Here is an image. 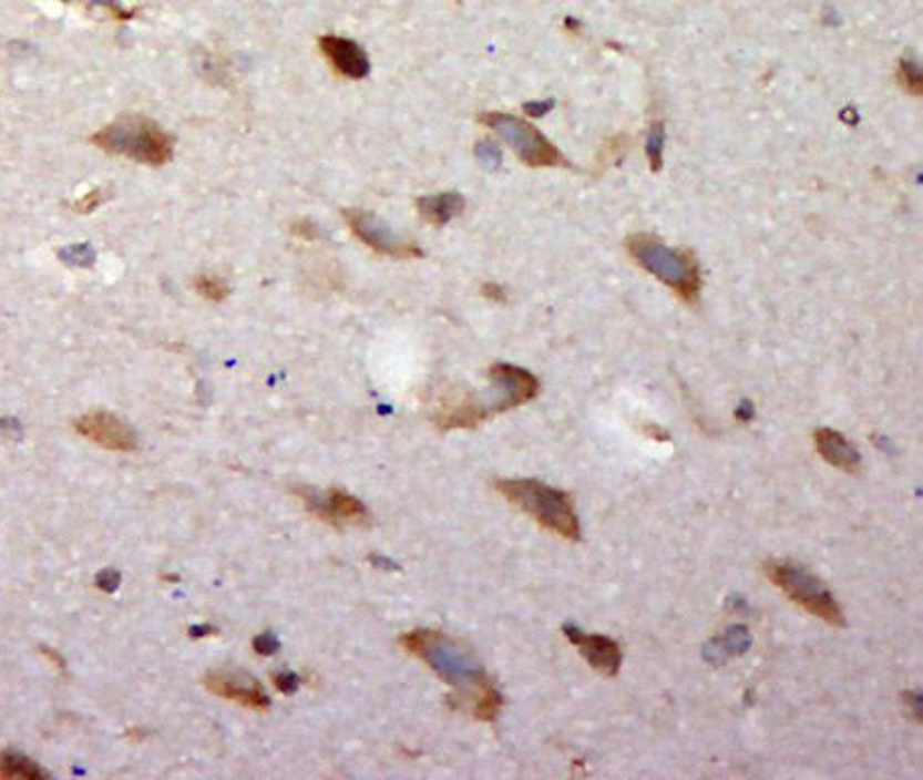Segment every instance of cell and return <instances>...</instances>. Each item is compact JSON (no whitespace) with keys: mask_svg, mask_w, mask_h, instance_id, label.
<instances>
[{"mask_svg":"<svg viewBox=\"0 0 923 780\" xmlns=\"http://www.w3.org/2000/svg\"><path fill=\"white\" fill-rule=\"evenodd\" d=\"M763 569L769 582L777 585L793 604L834 628H847V616L837 597L808 567L793 561H769Z\"/></svg>","mask_w":923,"mask_h":780,"instance_id":"obj_5","label":"cell"},{"mask_svg":"<svg viewBox=\"0 0 923 780\" xmlns=\"http://www.w3.org/2000/svg\"><path fill=\"white\" fill-rule=\"evenodd\" d=\"M106 197L109 195H106L104 189H92L86 195H82L80 199H75L74 204H72V209H74L75 214H90L96 207L102 206L106 202Z\"/></svg>","mask_w":923,"mask_h":780,"instance_id":"obj_19","label":"cell"},{"mask_svg":"<svg viewBox=\"0 0 923 780\" xmlns=\"http://www.w3.org/2000/svg\"><path fill=\"white\" fill-rule=\"evenodd\" d=\"M493 382L489 404L494 413H505L525 402L533 401L540 392V380L530 370L513 365H494L489 370Z\"/></svg>","mask_w":923,"mask_h":780,"instance_id":"obj_8","label":"cell"},{"mask_svg":"<svg viewBox=\"0 0 923 780\" xmlns=\"http://www.w3.org/2000/svg\"><path fill=\"white\" fill-rule=\"evenodd\" d=\"M416 206L421 218L435 228H442L450 219L464 212L466 199L455 192H448V194L423 195L416 202Z\"/></svg>","mask_w":923,"mask_h":780,"instance_id":"obj_15","label":"cell"},{"mask_svg":"<svg viewBox=\"0 0 923 780\" xmlns=\"http://www.w3.org/2000/svg\"><path fill=\"white\" fill-rule=\"evenodd\" d=\"M204 685L209 694L218 695L222 699L233 701L238 706L257 709V711H265L269 707V697L263 694L259 685L255 681H245L238 675L216 670L206 675Z\"/></svg>","mask_w":923,"mask_h":780,"instance_id":"obj_13","label":"cell"},{"mask_svg":"<svg viewBox=\"0 0 923 780\" xmlns=\"http://www.w3.org/2000/svg\"><path fill=\"white\" fill-rule=\"evenodd\" d=\"M401 646L413 657L421 658L442 679L458 687L455 699L481 721H494L501 714L503 697L494 689L489 675L472 665L469 655L460 653L442 633L413 630L401 636Z\"/></svg>","mask_w":923,"mask_h":780,"instance_id":"obj_1","label":"cell"},{"mask_svg":"<svg viewBox=\"0 0 923 780\" xmlns=\"http://www.w3.org/2000/svg\"><path fill=\"white\" fill-rule=\"evenodd\" d=\"M479 122L505 141L509 148L530 167L567 165L557 146L547 141L531 122L506 112H481Z\"/></svg>","mask_w":923,"mask_h":780,"instance_id":"obj_6","label":"cell"},{"mask_svg":"<svg viewBox=\"0 0 923 780\" xmlns=\"http://www.w3.org/2000/svg\"><path fill=\"white\" fill-rule=\"evenodd\" d=\"M96 585H99L100 589L114 592L116 585H119V573H114L112 569L100 573L99 577H96Z\"/></svg>","mask_w":923,"mask_h":780,"instance_id":"obj_22","label":"cell"},{"mask_svg":"<svg viewBox=\"0 0 923 780\" xmlns=\"http://www.w3.org/2000/svg\"><path fill=\"white\" fill-rule=\"evenodd\" d=\"M320 51L326 60L330 61L334 72L348 80H365L370 73V61L367 51L358 45L357 41L346 37L324 35L320 37Z\"/></svg>","mask_w":923,"mask_h":780,"instance_id":"obj_12","label":"cell"},{"mask_svg":"<svg viewBox=\"0 0 923 780\" xmlns=\"http://www.w3.org/2000/svg\"><path fill=\"white\" fill-rule=\"evenodd\" d=\"M630 258L647 270L655 279L662 280L679 299L694 304L700 295L702 279L696 258L686 250H676L662 243L652 234H635L627 240Z\"/></svg>","mask_w":923,"mask_h":780,"instance_id":"obj_4","label":"cell"},{"mask_svg":"<svg viewBox=\"0 0 923 780\" xmlns=\"http://www.w3.org/2000/svg\"><path fill=\"white\" fill-rule=\"evenodd\" d=\"M816 450L822 455L824 462L834 465L847 474H859L861 472V453L850 443L842 433H838L830 427H822L813 433Z\"/></svg>","mask_w":923,"mask_h":780,"instance_id":"obj_14","label":"cell"},{"mask_svg":"<svg viewBox=\"0 0 923 780\" xmlns=\"http://www.w3.org/2000/svg\"><path fill=\"white\" fill-rule=\"evenodd\" d=\"M74 429L78 435L100 445L102 450L129 451L136 450V433L131 427L124 423L121 417L109 413V411H92L75 419Z\"/></svg>","mask_w":923,"mask_h":780,"instance_id":"obj_9","label":"cell"},{"mask_svg":"<svg viewBox=\"0 0 923 780\" xmlns=\"http://www.w3.org/2000/svg\"><path fill=\"white\" fill-rule=\"evenodd\" d=\"M291 232L296 234L297 238H304V240H318V238H320V232H318V228H316L309 219L296 222V224L291 226Z\"/></svg>","mask_w":923,"mask_h":780,"instance_id":"obj_21","label":"cell"},{"mask_svg":"<svg viewBox=\"0 0 923 780\" xmlns=\"http://www.w3.org/2000/svg\"><path fill=\"white\" fill-rule=\"evenodd\" d=\"M194 289L209 304H222L230 295V287L226 285V280L216 275H197L194 279Z\"/></svg>","mask_w":923,"mask_h":780,"instance_id":"obj_17","label":"cell"},{"mask_svg":"<svg viewBox=\"0 0 923 780\" xmlns=\"http://www.w3.org/2000/svg\"><path fill=\"white\" fill-rule=\"evenodd\" d=\"M901 80H905V84L910 85V92L917 94V96L922 94V70L915 63L903 61V65H901Z\"/></svg>","mask_w":923,"mask_h":780,"instance_id":"obj_20","label":"cell"},{"mask_svg":"<svg viewBox=\"0 0 923 780\" xmlns=\"http://www.w3.org/2000/svg\"><path fill=\"white\" fill-rule=\"evenodd\" d=\"M41 655L50 660L51 665L55 667V669L63 670L65 669V658L55 650V648H50V646H41Z\"/></svg>","mask_w":923,"mask_h":780,"instance_id":"obj_23","label":"cell"},{"mask_svg":"<svg viewBox=\"0 0 923 780\" xmlns=\"http://www.w3.org/2000/svg\"><path fill=\"white\" fill-rule=\"evenodd\" d=\"M299 496L304 500V504L308 506L309 511L314 512L324 523L334 524V526H360V524L369 523V511L367 506L355 499L352 494H348L342 488H332L328 490V494L320 499L318 494L301 490Z\"/></svg>","mask_w":923,"mask_h":780,"instance_id":"obj_10","label":"cell"},{"mask_svg":"<svg viewBox=\"0 0 923 780\" xmlns=\"http://www.w3.org/2000/svg\"><path fill=\"white\" fill-rule=\"evenodd\" d=\"M50 772L39 767L31 758L14 750L0 752V779L41 780L48 779Z\"/></svg>","mask_w":923,"mask_h":780,"instance_id":"obj_16","label":"cell"},{"mask_svg":"<svg viewBox=\"0 0 923 780\" xmlns=\"http://www.w3.org/2000/svg\"><path fill=\"white\" fill-rule=\"evenodd\" d=\"M564 633L570 638V643L578 646L580 655L588 660V665L596 673H601L604 677H615L621 670L623 653L618 643H615L613 638L604 634L582 633L572 624L564 628Z\"/></svg>","mask_w":923,"mask_h":780,"instance_id":"obj_11","label":"cell"},{"mask_svg":"<svg viewBox=\"0 0 923 780\" xmlns=\"http://www.w3.org/2000/svg\"><path fill=\"white\" fill-rule=\"evenodd\" d=\"M92 145L141 165L161 167L173 157L172 134L143 114H121L111 124L92 134Z\"/></svg>","mask_w":923,"mask_h":780,"instance_id":"obj_2","label":"cell"},{"mask_svg":"<svg viewBox=\"0 0 923 780\" xmlns=\"http://www.w3.org/2000/svg\"><path fill=\"white\" fill-rule=\"evenodd\" d=\"M494 490L503 499L509 500L515 509L530 514L535 523L542 524L543 528L567 541L582 538L574 500L564 490L547 486L540 480H530V478L496 480Z\"/></svg>","mask_w":923,"mask_h":780,"instance_id":"obj_3","label":"cell"},{"mask_svg":"<svg viewBox=\"0 0 923 780\" xmlns=\"http://www.w3.org/2000/svg\"><path fill=\"white\" fill-rule=\"evenodd\" d=\"M342 216H345L348 228L357 236L358 240L367 244L370 250H375L377 255L387 256V258H399V260H411V258L423 256V250L419 248L418 244L409 240L406 236H401V234H397L381 216L372 214L369 209L346 207V209H342Z\"/></svg>","mask_w":923,"mask_h":780,"instance_id":"obj_7","label":"cell"},{"mask_svg":"<svg viewBox=\"0 0 923 780\" xmlns=\"http://www.w3.org/2000/svg\"><path fill=\"white\" fill-rule=\"evenodd\" d=\"M665 134L662 124L652 126L649 133V143H647V153H649V161L653 163V170L657 171L662 167V155H664Z\"/></svg>","mask_w":923,"mask_h":780,"instance_id":"obj_18","label":"cell"}]
</instances>
